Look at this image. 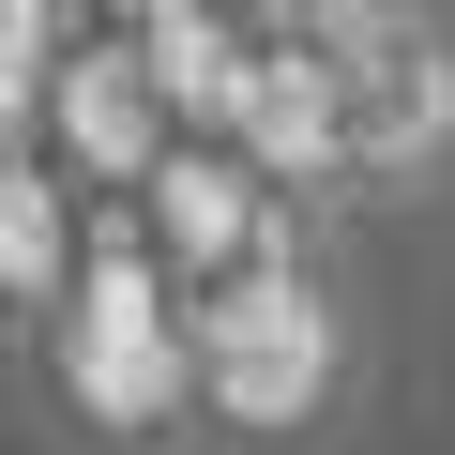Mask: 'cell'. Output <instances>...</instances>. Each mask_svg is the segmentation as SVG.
<instances>
[{
	"label": "cell",
	"mask_w": 455,
	"mask_h": 455,
	"mask_svg": "<svg viewBox=\"0 0 455 455\" xmlns=\"http://www.w3.org/2000/svg\"><path fill=\"white\" fill-rule=\"evenodd\" d=\"M440 122H455V76H440L425 31H395V46L364 61V122H349V152H364V167H410V152H440Z\"/></svg>",
	"instance_id": "1"
},
{
	"label": "cell",
	"mask_w": 455,
	"mask_h": 455,
	"mask_svg": "<svg viewBox=\"0 0 455 455\" xmlns=\"http://www.w3.org/2000/svg\"><path fill=\"white\" fill-rule=\"evenodd\" d=\"M31 61H46V0H0V122L31 107Z\"/></svg>",
	"instance_id": "2"
}]
</instances>
